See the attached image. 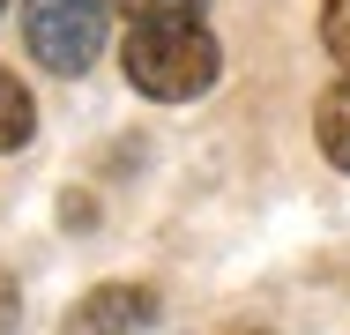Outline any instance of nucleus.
I'll return each mask as SVG.
<instances>
[{"mask_svg": "<svg viewBox=\"0 0 350 335\" xmlns=\"http://www.w3.org/2000/svg\"><path fill=\"white\" fill-rule=\"evenodd\" d=\"M120 67H127V82L142 97L187 105L216 82V38H209V23H127Z\"/></svg>", "mask_w": 350, "mask_h": 335, "instance_id": "1", "label": "nucleus"}, {"mask_svg": "<svg viewBox=\"0 0 350 335\" xmlns=\"http://www.w3.org/2000/svg\"><path fill=\"white\" fill-rule=\"evenodd\" d=\"M23 38L53 75H82L105 45V0H23Z\"/></svg>", "mask_w": 350, "mask_h": 335, "instance_id": "2", "label": "nucleus"}, {"mask_svg": "<svg viewBox=\"0 0 350 335\" xmlns=\"http://www.w3.org/2000/svg\"><path fill=\"white\" fill-rule=\"evenodd\" d=\"M157 321V291H142V283H97V291H82L68 313V335H149Z\"/></svg>", "mask_w": 350, "mask_h": 335, "instance_id": "3", "label": "nucleus"}, {"mask_svg": "<svg viewBox=\"0 0 350 335\" xmlns=\"http://www.w3.org/2000/svg\"><path fill=\"white\" fill-rule=\"evenodd\" d=\"M313 134H321V157L336 164V172H350V75L321 97V112H313Z\"/></svg>", "mask_w": 350, "mask_h": 335, "instance_id": "4", "label": "nucleus"}, {"mask_svg": "<svg viewBox=\"0 0 350 335\" xmlns=\"http://www.w3.org/2000/svg\"><path fill=\"white\" fill-rule=\"evenodd\" d=\"M30 127H38V112H30V90L0 67V149H23L30 142Z\"/></svg>", "mask_w": 350, "mask_h": 335, "instance_id": "5", "label": "nucleus"}, {"mask_svg": "<svg viewBox=\"0 0 350 335\" xmlns=\"http://www.w3.org/2000/svg\"><path fill=\"white\" fill-rule=\"evenodd\" d=\"M127 23H202L209 0H112Z\"/></svg>", "mask_w": 350, "mask_h": 335, "instance_id": "6", "label": "nucleus"}, {"mask_svg": "<svg viewBox=\"0 0 350 335\" xmlns=\"http://www.w3.org/2000/svg\"><path fill=\"white\" fill-rule=\"evenodd\" d=\"M321 45L350 60V0H321Z\"/></svg>", "mask_w": 350, "mask_h": 335, "instance_id": "7", "label": "nucleus"}, {"mask_svg": "<svg viewBox=\"0 0 350 335\" xmlns=\"http://www.w3.org/2000/svg\"><path fill=\"white\" fill-rule=\"evenodd\" d=\"M15 328V283H8V276H0V335Z\"/></svg>", "mask_w": 350, "mask_h": 335, "instance_id": "8", "label": "nucleus"}, {"mask_svg": "<svg viewBox=\"0 0 350 335\" xmlns=\"http://www.w3.org/2000/svg\"><path fill=\"white\" fill-rule=\"evenodd\" d=\"M231 335H269V328H231Z\"/></svg>", "mask_w": 350, "mask_h": 335, "instance_id": "9", "label": "nucleus"}, {"mask_svg": "<svg viewBox=\"0 0 350 335\" xmlns=\"http://www.w3.org/2000/svg\"><path fill=\"white\" fill-rule=\"evenodd\" d=\"M0 8H8V0H0Z\"/></svg>", "mask_w": 350, "mask_h": 335, "instance_id": "10", "label": "nucleus"}]
</instances>
